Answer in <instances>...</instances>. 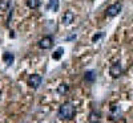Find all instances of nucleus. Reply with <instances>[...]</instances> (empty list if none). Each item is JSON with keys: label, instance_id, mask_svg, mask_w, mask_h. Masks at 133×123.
<instances>
[{"label": "nucleus", "instance_id": "1", "mask_svg": "<svg viewBox=\"0 0 133 123\" xmlns=\"http://www.w3.org/2000/svg\"><path fill=\"white\" fill-rule=\"evenodd\" d=\"M76 114V109H75V105L72 102H65L60 106L59 109V113H57V117L60 119H64V120H71L73 119Z\"/></svg>", "mask_w": 133, "mask_h": 123}, {"label": "nucleus", "instance_id": "2", "mask_svg": "<svg viewBox=\"0 0 133 123\" xmlns=\"http://www.w3.org/2000/svg\"><path fill=\"white\" fill-rule=\"evenodd\" d=\"M41 82H43V77H41L40 74H32V75L28 78V81H27L28 86L32 87V89H35V90L40 87Z\"/></svg>", "mask_w": 133, "mask_h": 123}, {"label": "nucleus", "instance_id": "3", "mask_svg": "<svg viewBox=\"0 0 133 123\" xmlns=\"http://www.w3.org/2000/svg\"><path fill=\"white\" fill-rule=\"evenodd\" d=\"M121 8H123V5H121V3H115V4H110L107 11H105V13L108 17H115L117 16L120 12H121Z\"/></svg>", "mask_w": 133, "mask_h": 123}, {"label": "nucleus", "instance_id": "4", "mask_svg": "<svg viewBox=\"0 0 133 123\" xmlns=\"http://www.w3.org/2000/svg\"><path fill=\"white\" fill-rule=\"evenodd\" d=\"M52 44H53L52 36H44V37L37 42V45H39L40 49H51V48H52Z\"/></svg>", "mask_w": 133, "mask_h": 123}, {"label": "nucleus", "instance_id": "5", "mask_svg": "<svg viewBox=\"0 0 133 123\" xmlns=\"http://www.w3.org/2000/svg\"><path fill=\"white\" fill-rule=\"evenodd\" d=\"M109 74L112 78H118L121 74H123V68H121V64L116 62L109 68Z\"/></svg>", "mask_w": 133, "mask_h": 123}, {"label": "nucleus", "instance_id": "6", "mask_svg": "<svg viewBox=\"0 0 133 123\" xmlns=\"http://www.w3.org/2000/svg\"><path fill=\"white\" fill-rule=\"evenodd\" d=\"M101 120V113L97 110H92L89 115H88V122L89 123H100Z\"/></svg>", "mask_w": 133, "mask_h": 123}, {"label": "nucleus", "instance_id": "7", "mask_svg": "<svg viewBox=\"0 0 133 123\" xmlns=\"http://www.w3.org/2000/svg\"><path fill=\"white\" fill-rule=\"evenodd\" d=\"M73 19H75V15H73L72 11H66V12H64V15L61 17V21H63L64 25H69L73 21Z\"/></svg>", "mask_w": 133, "mask_h": 123}, {"label": "nucleus", "instance_id": "8", "mask_svg": "<svg viewBox=\"0 0 133 123\" xmlns=\"http://www.w3.org/2000/svg\"><path fill=\"white\" fill-rule=\"evenodd\" d=\"M84 80L88 83H93L96 81V72L95 70H87L84 73Z\"/></svg>", "mask_w": 133, "mask_h": 123}, {"label": "nucleus", "instance_id": "9", "mask_svg": "<svg viewBox=\"0 0 133 123\" xmlns=\"http://www.w3.org/2000/svg\"><path fill=\"white\" fill-rule=\"evenodd\" d=\"M121 117V110L118 106H112V109H110V119L112 120H116Z\"/></svg>", "mask_w": 133, "mask_h": 123}, {"label": "nucleus", "instance_id": "10", "mask_svg": "<svg viewBox=\"0 0 133 123\" xmlns=\"http://www.w3.org/2000/svg\"><path fill=\"white\" fill-rule=\"evenodd\" d=\"M56 91H57L59 95H65L66 93L69 91V85L68 83H60L57 86V89H56Z\"/></svg>", "mask_w": 133, "mask_h": 123}, {"label": "nucleus", "instance_id": "11", "mask_svg": "<svg viewBox=\"0 0 133 123\" xmlns=\"http://www.w3.org/2000/svg\"><path fill=\"white\" fill-rule=\"evenodd\" d=\"M3 61L7 64V65H12L14 64V61H15V56L12 54V53H4L3 54Z\"/></svg>", "mask_w": 133, "mask_h": 123}, {"label": "nucleus", "instance_id": "12", "mask_svg": "<svg viewBox=\"0 0 133 123\" xmlns=\"http://www.w3.org/2000/svg\"><path fill=\"white\" fill-rule=\"evenodd\" d=\"M27 5L31 9H37L40 7V0H27Z\"/></svg>", "mask_w": 133, "mask_h": 123}, {"label": "nucleus", "instance_id": "13", "mask_svg": "<svg viewBox=\"0 0 133 123\" xmlns=\"http://www.w3.org/2000/svg\"><path fill=\"white\" fill-rule=\"evenodd\" d=\"M63 53H64V48H57L56 50H55L53 52V54H52V58L53 60H60V57H61V56H63Z\"/></svg>", "mask_w": 133, "mask_h": 123}, {"label": "nucleus", "instance_id": "14", "mask_svg": "<svg viewBox=\"0 0 133 123\" xmlns=\"http://www.w3.org/2000/svg\"><path fill=\"white\" fill-rule=\"evenodd\" d=\"M48 9H53L55 12H56V11H59V0H49Z\"/></svg>", "mask_w": 133, "mask_h": 123}, {"label": "nucleus", "instance_id": "15", "mask_svg": "<svg viewBox=\"0 0 133 123\" xmlns=\"http://www.w3.org/2000/svg\"><path fill=\"white\" fill-rule=\"evenodd\" d=\"M9 7H11L9 0H3V2L0 3V11H9Z\"/></svg>", "mask_w": 133, "mask_h": 123}, {"label": "nucleus", "instance_id": "16", "mask_svg": "<svg viewBox=\"0 0 133 123\" xmlns=\"http://www.w3.org/2000/svg\"><path fill=\"white\" fill-rule=\"evenodd\" d=\"M103 37V33H97V35H95L93 37H92V42H96V41H98L100 39Z\"/></svg>", "mask_w": 133, "mask_h": 123}, {"label": "nucleus", "instance_id": "17", "mask_svg": "<svg viewBox=\"0 0 133 123\" xmlns=\"http://www.w3.org/2000/svg\"><path fill=\"white\" fill-rule=\"evenodd\" d=\"M73 39H76V35H72V36H69V37H66V41H71V40H73Z\"/></svg>", "mask_w": 133, "mask_h": 123}]
</instances>
